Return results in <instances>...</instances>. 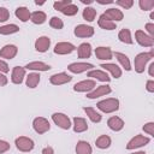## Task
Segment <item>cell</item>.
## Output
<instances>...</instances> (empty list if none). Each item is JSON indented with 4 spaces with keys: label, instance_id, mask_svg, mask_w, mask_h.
I'll return each instance as SVG.
<instances>
[{
    "label": "cell",
    "instance_id": "24",
    "mask_svg": "<svg viewBox=\"0 0 154 154\" xmlns=\"http://www.w3.org/2000/svg\"><path fill=\"white\" fill-rule=\"evenodd\" d=\"M76 49H77V57L79 59H88L93 53V47L89 42H82Z\"/></svg>",
    "mask_w": 154,
    "mask_h": 154
},
{
    "label": "cell",
    "instance_id": "11",
    "mask_svg": "<svg viewBox=\"0 0 154 154\" xmlns=\"http://www.w3.org/2000/svg\"><path fill=\"white\" fill-rule=\"evenodd\" d=\"M77 47L71 43V42H66V41H61V42H58L54 48H53V52L58 55H67L70 53H72Z\"/></svg>",
    "mask_w": 154,
    "mask_h": 154
},
{
    "label": "cell",
    "instance_id": "31",
    "mask_svg": "<svg viewBox=\"0 0 154 154\" xmlns=\"http://www.w3.org/2000/svg\"><path fill=\"white\" fill-rule=\"evenodd\" d=\"M118 40H119L122 43L132 45V43H134V38H132V35H131L130 29H128V28L122 29V30L118 32Z\"/></svg>",
    "mask_w": 154,
    "mask_h": 154
},
{
    "label": "cell",
    "instance_id": "44",
    "mask_svg": "<svg viewBox=\"0 0 154 154\" xmlns=\"http://www.w3.org/2000/svg\"><path fill=\"white\" fill-rule=\"evenodd\" d=\"M10 148H11V144H10L7 141L0 140V154L6 153L7 150H10Z\"/></svg>",
    "mask_w": 154,
    "mask_h": 154
},
{
    "label": "cell",
    "instance_id": "12",
    "mask_svg": "<svg viewBox=\"0 0 154 154\" xmlns=\"http://www.w3.org/2000/svg\"><path fill=\"white\" fill-rule=\"evenodd\" d=\"M26 76V70L24 66H14L11 71V82L16 85H19L24 82Z\"/></svg>",
    "mask_w": 154,
    "mask_h": 154
},
{
    "label": "cell",
    "instance_id": "27",
    "mask_svg": "<svg viewBox=\"0 0 154 154\" xmlns=\"http://www.w3.org/2000/svg\"><path fill=\"white\" fill-rule=\"evenodd\" d=\"M83 111L85 112V114H87V117L89 118L90 122L97 124V123H100V122L102 120V116H101V113L97 112L94 107H89V106H87V107H83Z\"/></svg>",
    "mask_w": 154,
    "mask_h": 154
},
{
    "label": "cell",
    "instance_id": "18",
    "mask_svg": "<svg viewBox=\"0 0 154 154\" xmlns=\"http://www.w3.org/2000/svg\"><path fill=\"white\" fill-rule=\"evenodd\" d=\"M102 14H103L108 20H111V22H113V23L120 22V20H123V18H124L123 11L119 10V8H117V7H109V8H107Z\"/></svg>",
    "mask_w": 154,
    "mask_h": 154
},
{
    "label": "cell",
    "instance_id": "40",
    "mask_svg": "<svg viewBox=\"0 0 154 154\" xmlns=\"http://www.w3.org/2000/svg\"><path fill=\"white\" fill-rule=\"evenodd\" d=\"M116 5L120 6L124 10H130L134 6V0H117Z\"/></svg>",
    "mask_w": 154,
    "mask_h": 154
},
{
    "label": "cell",
    "instance_id": "26",
    "mask_svg": "<svg viewBox=\"0 0 154 154\" xmlns=\"http://www.w3.org/2000/svg\"><path fill=\"white\" fill-rule=\"evenodd\" d=\"M40 81H41V76H40L38 72H32L31 71L25 76V85L29 89H35L40 84Z\"/></svg>",
    "mask_w": 154,
    "mask_h": 154
},
{
    "label": "cell",
    "instance_id": "25",
    "mask_svg": "<svg viewBox=\"0 0 154 154\" xmlns=\"http://www.w3.org/2000/svg\"><path fill=\"white\" fill-rule=\"evenodd\" d=\"M113 57L117 59V61L120 64V66H122L125 71H131V70H132L130 59H129V57H128L125 53H122V52H113Z\"/></svg>",
    "mask_w": 154,
    "mask_h": 154
},
{
    "label": "cell",
    "instance_id": "20",
    "mask_svg": "<svg viewBox=\"0 0 154 154\" xmlns=\"http://www.w3.org/2000/svg\"><path fill=\"white\" fill-rule=\"evenodd\" d=\"M35 51L38 53H45L51 47V38L48 36H38L35 41Z\"/></svg>",
    "mask_w": 154,
    "mask_h": 154
},
{
    "label": "cell",
    "instance_id": "41",
    "mask_svg": "<svg viewBox=\"0 0 154 154\" xmlns=\"http://www.w3.org/2000/svg\"><path fill=\"white\" fill-rule=\"evenodd\" d=\"M142 130H143L147 135H149L150 137H154V123H153V122L146 123V124L142 126Z\"/></svg>",
    "mask_w": 154,
    "mask_h": 154
},
{
    "label": "cell",
    "instance_id": "39",
    "mask_svg": "<svg viewBox=\"0 0 154 154\" xmlns=\"http://www.w3.org/2000/svg\"><path fill=\"white\" fill-rule=\"evenodd\" d=\"M70 4H72V1L71 0H58V1H54L53 2V8L55 10V11H61L63 8H65L67 5H70Z\"/></svg>",
    "mask_w": 154,
    "mask_h": 154
},
{
    "label": "cell",
    "instance_id": "5",
    "mask_svg": "<svg viewBox=\"0 0 154 154\" xmlns=\"http://www.w3.org/2000/svg\"><path fill=\"white\" fill-rule=\"evenodd\" d=\"M149 142H150V138H149V137L138 134V135H135L132 138L129 140V142L126 143V147H125V148H126L128 150H135V149H137V148H141V147L147 146Z\"/></svg>",
    "mask_w": 154,
    "mask_h": 154
},
{
    "label": "cell",
    "instance_id": "48",
    "mask_svg": "<svg viewBox=\"0 0 154 154\" xmlns=\"http://www.w3.org/2000/svg\"><path fill=\"white\" fill-rule=\"evenodd\" d=\"M41 154H54V149H53L52 147H49V146H47V147H45V148L42 149V152H41Z\"/></svg>",
    "mask_w": 154,
    "mask_h": 154
},
{
    "label": "cell",
    "instance_id": "19",
    "mask_svg": "<svg viewBox=\"0 0 154 154\" xmlns=\"http://www.w3.org/2000/svg\"><path fill=\"white\" fill-rule=\"evenodd\" d=\"M87 76L90 79H94V81H100V82H106V83H108L111 81L109 75L106 71H103V70L93 69V70H90V71L87 72Z\"/></svg>",
    "mask_w": 154,
    "mask_h": 154
},
{
    "label": "cell",
    "instance_id": "30",
    "mask_svg": "<svg viewBox=\"0 0 154 154\" xmlns=\"http://www.w3.org/2000/svg\"><path fill=\"white\" fill-rule=\"evenodd\" d=\"M112 144V138L108 135H100L95 140V146L99 149H108Z\"/></svg>",
    "mask_w": 154,
    "mask_h": 154
},
{
    "label": "cell",
    "instance_id": "6",
    "mask_svg": "<svg viewBox=\"0 0 154 154\" xmlns=\"http://www.w3.org/2000/svg\"><path fill=\"white\" fill-rule=\"evenodd\" d=\"M32 129L36 134L43 135L49 131L51 129V123L48 122L47 118L45 117H36L32 119Z\"/></svg>",
    "mask_w": 154,
    "mask_h": 154
},
{
    "label": "cell",
    "instance_id": "14",
    "mask_svg": "<svg viewBox=\"0 0 154 154\" xmlns=\"http://www.w3.org/2000/svg\"><path fill=\"white\" fill-rule=\"evenodd\" d=\"M72 81V76L66 72H58L49 77V83L52 85H64Z\"/></svg>",
    "mask_w": 154,
    "mask_h": 154
},
{
    "label": "cell",
    "instance_id": "51",
    "mask_svg": "<svg viewBox=\"0 0 154 154\" xmlns=\"http://www.w3.org/2000/svg\"><path fill=\"white\" fill-rule=\"evenodd\" d=\"M81 2H82V4H84V5H87V6H88V5H91V4H93V2H94V1H93V0H81Z\"/></svg>",
    "mask_w": 154,
    "mask_h": 154
},
{
    "label": "cell",
    "instance_id": "17",
    "mask_svg": "<svg viewBox=\"0 0 154 154\" xmlns=\"http://www.w3.org/2000/svg\"><path fill=\"white\" fill-rule=\"evenodd\" d=\"M100 67H102L103 71H106L107 73H109L113 78L116 79H119L123 75V71H122V67H119L117 64L114 63H102L100 65Z\"/></svg>",
    "mask_w": 154,
    "mask_h": 154
},
{
    "label": "cell",
    "instance_id": "22",
    "mask_svg": "<svg viewBox=\"0 0 154 154\" xmlns=\"http://www.w3.org/2000/svg\"><path fill=\"white\" fill-rule=\"evenodd\" d=\"M25 70L32 71V72H45V71H49L51 70V65L43 63V61H30L25 66Z\"/></svg>",
    "mask_w": 154,
    "mask_h": 154
},
{
    "label": "cell",
    "instance_id": "47",
    "mask_svg": "<svg viewBox=\"0 0 154 154\" xmlns=\"http://www.w3.org/2000/svg\"><path fill=\"white\" fill-rule=\"evenodd\" d=\"M7 83H8V78L6 77V75L0 73V87H5L7 85Z\"/></svg>",
    "mask_w": 154,
    "mask_h": 154
},
{
    "label": "cell",
    "instance_id": "53",
    "mask_svg": "<svg viewBox=\"0 0 154 154\" xmlns=\"http://www.w3.org/2000/svg\"><path fill=\"white\" fill-rule=\"evenodd\" d=\"M35 4L38 5V6H42V5L45 4V1H35Z\"/></svg>",
    "mask_w": 154,
    "mask_h": 154
},
{
    "label": "cell",
    "instance_id": "35",
    "mask_svg": "<svg viewBox=\"0 0 154 154\" xmlns=\"http://www.w3.org/2000/svg\"><path fill=\"white\" fill-rule=\"evenodd\" d=\"M82 17L87 22H94L96 18V10L91 6H85L83 12H82Z\"/></svg>",
    "mask_w": 154,
    "mask_h": 154
},
{
    "label": "cell",
    "instance_id": "2",
    "mask_svg": "<svg viewBox=\"0 0 154 154\" xmlns=\"http://www.w3.org/2000/svg\"><path fill=\"white\" fill-rule=\"evenodd\" d=\"M119 106H120V102L117 97H107L96 102V108L106 114L117 112L119 109Z\"/></svg>",
    "mask_w": 154,
    "mask_h": 154
},
{
    "label": "cell",
    "instance_id": "32",
    "mask_svg": "<svg viewBox=\"0 0 154 154\" xmlns=\"http://www.w3.org/2000/svg\"><path fill=\"white\" fill-rule=\"evenodd\" d=\"M97 25H99L101 29L108 30V31L117 29V23H113V22L108 20L103 14H101V16L99 17V19H97Z\"/></svg>",
    "mask_w": 154,
    "mask_h": 154
},
{
    "label": "cell",
    "instance_id": "36",
    "mask_svg": "<svg viewBox=\"0 0 154 154\" xmlns=\"http://www.w3.org/2000/svg\"><path fill=\"white\" fill-rule=\"evenodd\" d=\"M60 12H61L64 16H67V17H72V16H76V14L78 13V6H77V5H75V4L72 2V4L67 5L65 8H63Z\"/></svg>",
    "mask_w": 154,
    "mask_h": 154
},
{
    "label": "cell",
    "instance_id": "42",
    "mask_svg": "<svg viewBox=\"0 0 154 154\" xmlns=\"http://www.w3.org/2000/svg\"><path fill=\"white\" fill-rule=\"evenodd\" d=\"M7 19H10V11L6 7L0 6V23H5Z\"/></svg>",
    "mask_w": 154,
    "mask_h": 154
},
{
    "label": "cell",
    "instance_id": "23",
    "mask_svg": "<svg viewBox=\"0 0 154 154\" xmlns=\"http://www.w3.org/2000/svg\"><path fill=\"white\" fill-rule=\"evenodd\" d=\"M107 126H108L112 131L118 132V131H122V130L124 129L125 123H124V120H123L120 117H118V116H112V117H109L108 120H107Z\"/></svg>",
    "mask_w": 154,
    "mask_h": 154
},
{
    "label": "cell",
    "instance_id": "45",
    "mask_svg": "<svg viewBox=\"0 0 154 154\" xmlns=\"http://www.w3.org/2000/svg\"><path fill=\"white\" fill-rule=\"evenodd\" d=\"M7 72H10V66H8V64H7L5 60L0 59V73L6 75Z\"/></svg>",
    "mask_w": 154,
    "mask_h": 154
},
{
    "label": "cell",
    "instance_id": "9",
    "mask_svg": "<svg viewBox=\"0 0 154 154\" xmlns=\"http://www.w3.org/2000/svg\"><path fill=\"white\" fill-rule=\"evenodd\" d=\"M135 40H136V42L141 47H149V48H152L154 46V38L150 37L148 34H146L141 29L135 31Z\"/></svg>",
    "mask_w": 154,
    "mask_h": 154
},
{
    "label": "cell",
    "instance_id": "15",
    "mask_svg": "<svg viewBox=\"0 0 154 154\" xmlns=\"http://www.w3.org/2000/svg\"><path fill=\"white\" fill-rule=\"evenodd\" d=\"M18 54V47L16 45H5L2 48H0V59L2 60H11L16 58Z\"/></svg>",
    "mask_w": 154,
    "mask_h": 154
},
{
    "label": "cell",
    "instance_id": "8",
    "mask_svg": "<svg viewBox=\"0 0 154 154\" xmlns=\"http://www.w3.org/2000/svg\"><path fill=\"white\" fill-rule=\"evenodd\" d=\"M73 34L76 37L79 38H88L91 37L95 34V29L91 25H87V24H78L75 26L73 29Z\"/></svg>",
    "mask_w": 154,
    "mask_h": 154
},
{
    "label": "cell",
    "instance_id": "16",
    "mask_svg": "<svg viewBox=\"0 0 154 154\" xmlns=\"http://www.w3.org/2000/svg\"><path fill=\"white\" fill-rule=\"evenodd\" d=\"M96 59L102 60V61H108L111 59H113V51L111 49V47H106V46H99L95 48L94 51Z\"/></svg>",
    "mask_w": 154,
    "mask_h": 154
},
{
    "label": "cell",
    "instance_id": "21",
    "mask_svg": "<svg viewBox=\"0 0 154 154\" xmlns=\"http://www.w3.org/2000/svg\"><path fill=\"white\" fill-rule=\"evenodd\" d=\"M89 125L87 123V119L83 117H73L72 119V129L76 134H82L88 130Z\"/></svg>",
    "mask_w": 154,
    "mask_h": 154
},
{
    "label": "cell",
    "instance_id": "34",
    "mask_svg": "<svg viewBox=\"0 0 154 154\" xmlns=\"http://www.w3.org/2000/svg\"><path fill=\"white\" fill-rule=\"evenodd\" d=\"M19 31V26L14 23H10V24H5V25H0V35H13L16 32Z\"/></svg>",
    "mask_w": 154,
    "mask_h": 154
},
{
    "label": "cell",
    "instance_id": "13",
    "mask_svg": "<svg viewBox=\"0 0 154 154\" xmlns=\"http://www.w3.org/2000/svg\"><path fill=\"white\" fill-rule=\"evenodd\" d=\"M111 93H112V88L108 84H101V85L95 87L90 93H88L87 97L90 99V100H94V99H97V97H101V96H106Z\"/></svg>",
    "mask_w": 154,
    "mask_h": 154
},
{
    "label": "cell",
    "instance_id": "10",
    "mask_svg": "<svg viewBox=\"0 0 154 154\" xmlns=\"http://www.w3.org/2000/svg\"><path fill=\"white\" fill-rule=\"evenodd\" d=\"M96 87V82L94 79H90V78H87V79H83V81H79L77 82L75 85H73V90L76 93H90L94 88Z\"/></svg>",
    "mask_w": 154,
    "mask_h": 154
},
{
    "label": "cell",
    "instance_id": "1",
    "mask_svg": "<svg viewBox=\"0 0 154 154\" xmlns=\"http://www.w3.org/2000/svg\"><path fill=\"white\" fill-rule=\"evenodd\" d=\"M154 58V51L150 49L149 52H141L138 53L135 59H134V69H135V72L137 73H143L146 67H147V64Z\"/></svg>",
    "mask_w": 154,
    "mask_h": 154
},
{
    "label": "cell",
    "instance_id": "4",
    "mask_svg": "<svg viewBox=\"0 0 154 154\" xmlns=\"http://www.w3.org/2000/svg\"><path fill=\"white\" fill-rule=\"evenodd\" d=\"M14 144H16V148L19 152H23V153H29V152H31L35 148L34 140L28 137V136H19V137H17L14 140Z\"/></svg>",
    "mask_w": 154,
    "mask_h": 154
},
{
    "label": "cell",
    "instance_id": "33",
    "mask_svg": "<svg viewBox=\"0 0 154 154\" xmlns=\"http://www.w3.org/2000/svg\"><path fill=\"white\" fill-rule=\"evenodd\" d=\"M30 20L36 25H41L47 20V14L43 11H40V10L38 11H34V12H31Z\"/></svg>",
    "mask_w": 154,
    "mask_h": 154
},
{
    "label": "cell",
    "instance_id": "29",
    "mask_svg": "<svg viewBox=\"0 0 154 154\" xmlns=\"http://www.w3.org/2000/svg\"><path fill=\"white\" fill-rule=\"evenodd\" d=\"M14 14H16V17H17L20 22L25 23V22L30 20L31 12H30V10H29L28 7H25V6H19V7H17V8H16Z\"/></svg>",
    "mask_w": 154,
    "mask_h": 154
},
{
    "label": "cell",
    "instance_id": "28",
    "mask_svg": "<svg viewBox=\"0 0 154 154\" xmlns=\"http://www.w3.org/2000/svg\"><path fill=\"white\" fill-rule=\"evenodd\" d=\"M76 154H93V148L89 144V142L84 140H79L76 143Z\"/></svg>",
    "mask_w": 154,
    "mask_h": 154
},
{
    "label": "cell",
    "instance_id": "54",
    "mask_svg": "<svg viewBox=\"0 0 154 154\" xmlns=\"http://www.w3.org/2000/svg\"><path fill=\"white\" fill-rule=\"evenodd\" d=\"M149 17H150V19H152V20H154V12H153V11L150 12V16H149Z\"/></svg>",
    "mask_w": 154,
    "mask_h": 154
},
{
    "label": "cell",
    "instance_id": "7",
    "mask_svg": "<svg viewBox=\"0 0 154 154\" xmlns=\"http://www.w3.org/2000/svg\"><path fill=\"white\" fill-rule=\"evenodd\" d=\"M93 69H94V65L90 64V63H85V61H75V63H71V64L67 65V70L71 73H75V75L88 72Z\"/></svg>",
    "mask_w": 154,
    "mask_h": 154
},
{
    "label": "cell",
    "instance_id": "46",
    "mask_svg": "<svg viewBox=\"0 0 154 154\" xmlns=\"http://www.w3.org/2000/svg\"><path fill=\"white\" fill-rule=\"evenodd\" d=\"M146 90L148 93H154V81L153 79H148L146 82Z\"/></svg>",
    "mask_w": 154,
    "mask_h": 154
},
{
    "label": "cell",
    "instance_id": "52",
    "mask_svg": "<svg viewBox=\"0 0 154 154\" xmlns=\"http://www.w3.org/2000/svg\"><path fill=\"white\" fill-rule=\"evenodd\" d=\"M130 154H146L144 150H137V152H134V153H130Z\"/></svg>",
    "mask_w": 154,
    "mask_h": 154
},
{
    "label": "cell",
    "instance_id": "50",
    "mask_svg": "<svg viewBox=\"0 0 154 154\" xmlns=\"http://www.w3.org/2000/svg\"><path fill=\"white\" fill-rule=\"evenodd\" d=\"M96 2L100 5H109V4H113L114 1L113 0H96Z\"/></svg>",
    "mask_w": 154,
    "mask_h": 154
},
{
    "label": "cell",
    "instance_id": "38",
    "mask_svg": "<svg viewBox=\"0 0 154 154\" xmlns=\"http://www.w3.org/2000/svg\"><path fill=\"white\" fill-rule=\"evenodd\" d=\"M138 6L142 11H152L154 8V0H140Z\"/></svg>",
    "mask_w": 154,
    "mask_h": 154
},
{
    "label": "cell",
    "instance_id": "37",
    "mask_svg": "<svg viewBox=\"0 0 154 154\" xmlns=\"http://www.w3.org/2000/svg\"><path fill=\"white\" fill-rule=\"evenodd\" d=\"M49 26L55 29V30H61L64 28V22H63L61 18H59L57 16H53L49 19Z\"/></svg>",
    "mask_w": 154,
    "mask_h": 154
},
{
    "label": "cell",
    "instance_id": "49",
    "mask_svg": "<svg viewBox=\"0 0 154 154\" xmlns=\"http://www.w3.org/2000/svg\"><path fill=\"white\" fill-rule=\"evenodd\" d=\"M148 75L150 77H154V61H152L148 66Z\"/></svg>",
    "mask_w": 154,
    "mask_h": 154
},
{
    "label": "cell",
    "instance_id": "3",
    "mask_svg": "<svg viewBox=\"0 0 154 154\" xmlns=\"http://www.w3.org/2000/svg\"><path fill=\"white\" fill-rule=\"evenodd\" d=\"M51 118H52L53 123H54L58 128H60V129H63V130H69V129H71V126H72V123H71L70 117H69L67 114L63 113V112H54Z\"/></svg>",
    "mask_w": 154,
    "mask_h": 154
},
{
    "label": "cell",
    "instance_id": "43",
    "mask_svg": "<svg viewBox=\"0 0 154 154\" xmlns=\"http://www.w3.org/2000/svg\"><path fill=\"white\" fill-rule=\"evenodd\" d=\"M146 34H148L150 37L154 38V23L150 22V23H146L144 25V30H143Z\"/></svg>",
    "mask_w": 154,
    "mask_h": 154
}]
</instances>
